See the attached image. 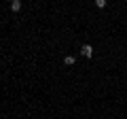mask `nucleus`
<instances>
[{
    "mask_svg": "<svg viewBox=\"0 0 127 119\" xmlns=\"http://www.w3.org/2000/svg\"><path fill=\"white\" fill-rule=\"evenodd\" d=\"M81 53L85 55V58H91V55H93V47H91V45H83L81 47Z\"/></svg>",
    "mask_w": 127,
    "mask_h": 119,
    "instance_id": "obj_1",
    "label": "nucleus"
},
{
    "mask_svg": "<svg viewBox=\"0 0 127 119\" xmlns=\"http://www.w3.org/2000/svg\"><path fill=\"white\" fill-rule=\"evenodd\" d=\"M74 62H76V58H74V55H66V58H64V64H66V66H72Z\"/></svg>",
    "mask_w": 127,
    "mask_h": 119,
    "instance_id": "obj_2",
    "label": "nucleus"
},
{
    "mask_svg": "<svg viewBox=\"0 0 127 119\" xmlns=\"http://www.w3.org/2000/svg\"><path fill=\"white\" fill-rule=\"evenodd\" d=\"M11 9H13L15 13H17V11H21V0H13V2H11Z\"/></svg>",
    "mask_w": 127,
    "mask_h": 119,
    "instance_id": "obj_3",
    "label": "nucleus"
},
{
    "mask_svg": "<svg viewBox=\"0 0 127 119\" xmlns=\"http://www.w3.org/2000/svg\"><path fill=\"white\" fill-rule=\"evenodd\" d=\"M95 4H97V9H104V6H106V0H95Z\"/></svg>",
    "mask_w": 127,
    "mask_h": 119,
    "instance_id": "obj_4",
    "label": "nucleus"
}]
</instances>
